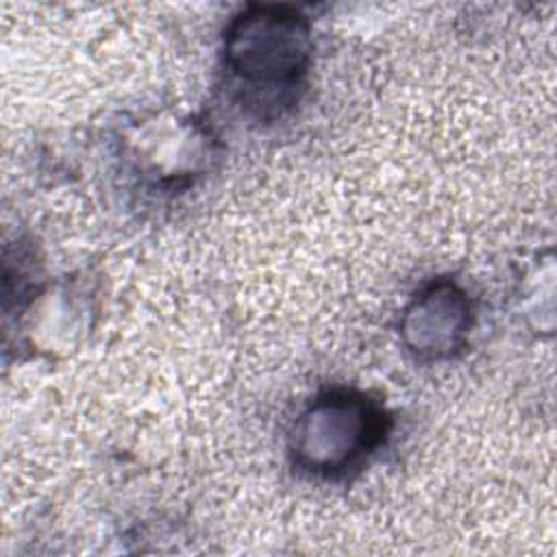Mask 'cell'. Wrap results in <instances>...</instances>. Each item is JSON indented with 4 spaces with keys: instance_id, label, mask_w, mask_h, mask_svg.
Instances as JSON below:
<instances>
[{
    "instance_id": "1",
    "label": "cell",
    "mask_w": 557,
    "mask_h": 557,
    "mask_svg": "<svg viewBox=\"0 0 557 557\" xmlns=\"http://www.w3.org/2000/svg\"><path fill=\"white\" fill-rule=\"evenodd\" d=\"M309 20L278 4H252L224 33V67L244 104L287 107L311 65Z\"/></svg>"
},
{
    "instance_id": "2",
    "label": "cell",
    "mask_w": 557,
    "mask_h": 557,
    "mask_svg": "<svg viewBox=\"0 0 557 557\" xmlns=\"http://www.w3.org/2000/svg\"><path fill=\"white\" fill-rule=\"evenodd\" d=\"M387 429L389 416L370 394L329 389L300 411L289 435V455L300 472L339 479L383 444Z\"/></svg>"
},
{
    "instance_id": "3",
    "label": "cell",
    "mask_w": 557,
    "mask_h": 557,
    "mask_svg": "<svg viewBox=\"0 0 557 557\" xmlns=\"http://www.w3.org/2000/svg\"><path fill=\"white\" fill-rule=\"evenodd\" d=\"M474 324V307L466 289L450 278L422 287L400 315V339L422 361L455 357Z\"/></svg>"
}]
</instances>
